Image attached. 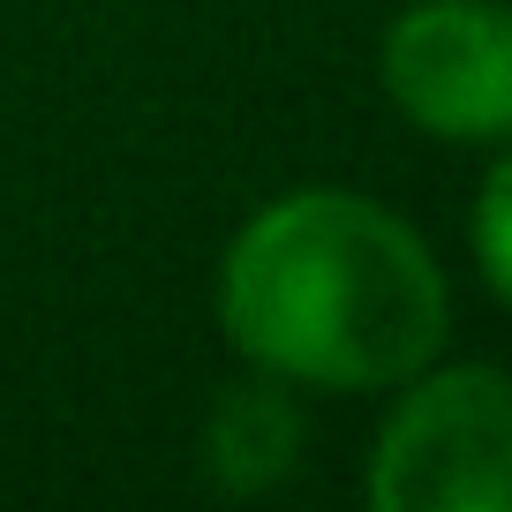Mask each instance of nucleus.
<instances>
[{
  "mask_svg": "<svg viewBox=\"0 0 512 512\" xmlns=\"http://www.w3.org/2000/svg\"><path fill=\"white\" fill-rule=\"evenodd\" d=\"M505 219H512V174L490 166L475 196V264H482V287L512 294V256H505Z\"/></svg>",
  "mask_w": 512,
  "mask_h": 512,
  "instance_id": "nucleus-5",
  "label": "nucleus"
},
{
  "mask_svg": "<svg viewBox=\"0 0 512 512\" xmlns=\"http://www.w3.org/2000/svg\"><path fill=\"white\" fill-rule=\"evenodd\" d=\"M512 497V384L490 362L415 369L369 452L377 512H505Z\"/></svg>",
  "mask_w": 512,
  "mask_h": 512,
  "instance_id": "nucleus-2",
  "label": "nucleus"
},
{
  "mask_svg": "<svg viewBox=\"0 0 512 512\" xmlns=\"http://www.w3.org/2000/svg\"><path fill=\"white\" fill-rule=\"evenodd\" d=\"M204 452H211L219 490H234V497L272 490V482L294 467V452H302V415H294L287 384H279V377H256V384L219 392L211 430H204Z\"/></svg>",
  "mask_w": 512,
  "mask_h": 512,
  "instance_id": "nucleus-4",
  "label": "nucleus"
},
{
  "mask_svg": "<svg viewBox=\"0 0 512 512\" xmlns=\"http://www.w3.org/2000/svg\"><path fill=\"white\" fill-rule=\"evenodd\" d=\"M384 98L445 144H497L512 128V31L497 0H415L384 31Z\"/></svg>",
  "mask_w": 512,
  "mask_h": 512,
  "instance_id": "nucleus-3",
  "label": "nucleus"
},
{
  "mask_svg": "<svg viewBox=\"0 0 512 512\" xmlns=\"http://www.w3.org/2000/svg\"><path fill=\"white\" fill-rule=\"evenodd\" d=\"M219 324L279 384L384 392L437 362L452 294L400 211L354 189H294L226 241Z\"/></svg>",
  "mask_w": 512,
  "mask_h": 512,
  "instance_id": "nucleus-1",
  "label": "nucleus"
}]
</instances>
